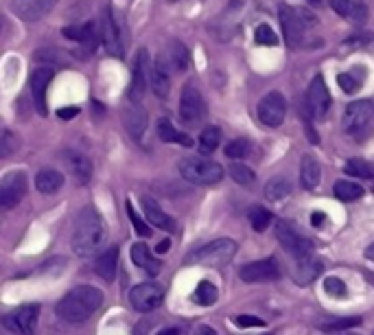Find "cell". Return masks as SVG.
<instances>
[{
	"instance_id": "47",
	"label": "cell",
	"mask_w": 374,
	"mask_h": 335,
	"mask_svg": "<svg viewBox=\"0 0 374 335\" xmlns=\"http://www.w3.org/2000/svg\"><path fill=\"white\" fill-rule=\"evenodd\" d=\"M79 114V108H75V105H73V108H62V110H57V116L60 118H75Z\"/></svg>"
},
{
	"instance_id": "4",
	"label": "cell",
	"mask_w": 374,
	"mask_h": 335,
	"mask_svg": "<svg viewBox=\"0 0 374 335\" xmlns=\"http://www.w3.org/2000/svg\"><path fill=\"white\" fill-rule=\"evenodd\" d=\"M180 173L186 182L193 184H217L223 180L221 165L204 160V158H184L180 163Z\"/></svg>"
},
{
	"instance_id": "38",
	"label": "cell",
	"mask_w": 374,
	"mask_h": 335,
	"mask_svg": "<svg viewBox=\"0 0 374 335\" xmlns=\"http://www.w3.org/2000/svg\"><path fill=\"white\" fill-rule=\"evenodd\" d=\"M230 175H233V180H235L237 184H241V186H245V189L254 186V182H256V173L249 169V167L241 165V163H237V165L230 167Z\"/></svg>"
},
{
	"instance_id": "18",
	"label": "cell",
	"mask_w": 374,
	"mask_h": 335,
	"mask_svg": "<svg viewBox=\"0 0 374 335\" xmlns=\"http://www.w3.org/2000/svg\"><path fill=\"white\" fill-rule=\"evenodd\" d=\"M50 79H53V70L42 66L38 70H33V75H31V97H33V105H35V110H38L42 116L48 114L46 110V90H48V86H50Z\"/></svg>"
},
{
	"instance_id": "32",
	"label": "cell",
	"mask_w": 374,
	"mask_h": 335,
	"mask_svg": "<svg viewBox=\"0 0 374 335\" xmlns=\"http://www.w3.org/2000/svg\"><path fill=\"white\" fill-rule=\"evenodd\" d=\"M333 193H335V198L337 200H342V202H354V200H359L363 198V186L359 182H350V180H337L335 186H333Z\"/></svg>"
},
{
	"instance_id": "46",
	"label": "cell",
	"mask_w": 374,
	"mask_h": 335,
	"mask_svg": "<svg viewBox=\"0 0 374 335\" xmlns=\"http://www.w3.org/2000/svg\"><path fill=\"white\" fill-rule=\"evenodd\" d=\"M237 324L241 329H249V327H265V322L261 318H256V315H239L237 318Z\"/></svg>"
},
{
	"instance_id": "52",
	"label": "cell",
	"mask_w": 374,
	"mask_h": 335,
	"mask_svg": "<svg viewBox=\"0 0 374 335\" xmlns=\"http://www.w3.org/2000/svg\"><path fill=\"white\" fill-rule=\"evenodd\" d=\"M177 333H180L177 329H162V331H160L158 335H177Z\"/></svg>"
},
{
	"instance_id": "3",
	"label": "cell",
	"mask_w": 374,
	"mask_h": 335,
	"mask_svg": "<svg viewBox=\"0 0 374 335\" xmlns=\"http://www.w3.org/2000/svg\"><path fill=\"white\" fill-rule=\"evenodd\" d=\"M237 254V243L233 239H217L206 243L204 248L195 250L186 263H200V266H210V268H221L226 263H230Z\"/></svg>"
},
{
	"instance_id": "11",
	"label": "cell",
	"mask_w": 374,
	"mask_h": 335,
	"mask_svg": "<svg viewBox=\"0 0 374 335\" xmlns=\"http://www.w3.org/2000/svg\"><path fill=\"white\" fill-rule=\"evenodd\" d=\"M206 116V103L202 93L195 86H186L180 97V118L186 123V125H195Z\"/></svg>"
},
{
	"instance_id": "29",
	"label": "cell",
	"mask_w": 374,
	"mask_h": 335,
	"mask_svg": "<svg viewBox=\"0 0 374 335\" xmlns=\"http://www.w3.org/2000/svg\"><path fill=\"white\" fill-rule=\"evenodd\" d=\"M64 186V175L57 169H42L35 175V189L44 196H53Z\"/></svg>"
},
{
	"instance_id": "22",
	"label": "cell",
	"mask_w": 374,
	"mask_h": 335,
	"mask_svg": "<svg viewBox=\"0 0 374 335\" xmlns=\"http://www.w3.org/2000/svg\"><path fill=\"white\" fill-rule=\"evenodd\" d=\"M322 270H324L322 261L311 254V257H305V259H298V266L293 270V278H296L298 285H309L319 274H322Z\"/></svg>"
},
{
	"instance_id": "16",
	"label": "cell",
	"mask_w": 374,
	"mask_h": 335,
	"mask_svg": "<svg viewBox=\"0 0 374 335\" xmlns=\"http://www.w3.org/2000/svg\"><path fill=\"white\" fill-rule=\"evenodd\" d=\"M149 70H151L149 53H147V48H140L136 55V62H134V77H132V86H130V99L136 103H140L142 95L147 90Z\"/></svg>"
},
{
	"instance_id": "36",
	"label": "cell",
	"mask_w": 374,
	"mask_h": 335,
	"mask_svg": "<svg viewBox=\"0 0 374 335\" xmlns=\"http://www.w3.org/2000/svg\"><path fill=\"white\" fill-rule=\"evenodd\" d=\"M217 287L210 283V280H202V283L198 285V289H195L193 294V301L195 303H200L202 307H210V305H215L217 303Z\"/></svg>"
},
{
	"instance_id": "14",
	"label": "cell",
	"mask_w": 374,
	"mask_h": 335,
	"mask_svg": "<svg viewBox=\"0 0 374 335\" xmlns=\"http://www.w3.org/2000/svg\"><path fill=\"white\" fill-rule=\"evenodd\" d=\"M101 42L105 50L114 57H123V40H120V29L114 18V11L108 7L101 15Z\"/></svg>"
},
{
	"instance_id": "1",
	"label": "cell",
	"mask_w": 374,
	"mask_h": 335,
	"mask_svg": "<svg viewBox=\"0 0 374 335\" xmlns=\"http://www.w3.org/2000/svg\"><path fill=\"white\" fill-rule=\"evenodd\" d=\"M105 237H108V228H105V221L97 213V208L95 206L81 208L75 219L73 239H70L73 252L79 257H90L103 248Z\"/></svg>"
},
{
	"instance_id": "34",
	"label": "cell",
	"mask_w": 374,
	"mask_h": 335,
	"mask_svg": "<svg viewBox=\"0 0 374 335\" xmlns=\"http://www.w3.org/2000/svg\"><path fill=\"white\" fill-rule=\"evenodd\" d=\"M221 143V130L215 128V125H208L202 134H200V140H198V145H200V151L204 156L212 153Z\"/></svg>"
},
{
	"instance_id": "7",
	"label": "cell",
	"mask_w": 374,
	"mask_h": 335,
	"mask_svg": "<svg viewBox=\"0 0 374 335\" xmlns=\"http://www.w3.org/2000/svg\"><path fill=\"white\" fill-rule=\"evenodd\" d=\"M282 270L276 257L270 259H261L254 263H245V266L239 270V276L245 283H267V280H276L280 278Z\"/></svg>"
},
{
	"instance_id": "2",
	"label": "cell",
	"mask_w": 374,
	"mask_h": 335,
	"mask_svg": "<svg viewBox=\"0 0 374 335\" xmlns=\"http://www.w3.org/2000/svg\"><path fill=\"white\" fill-rule=\"evenodd\" d=\"M103 305V292L92 285H77L57 303L60 320L68 324H81L90 320Z\"/></svg>"
},
{
	"instance_id": "51",
	"label": "cell",
	"mask_w": 374,
	"mask_h": 335,
	"mask_svg": "<svg viewBox=\"0 0 374 335\" xmlns=\"http://www.w3.org/2000/svg\"><path fill=\"white\" fill-rule=\"evenodd\" d=\"M366 259H368V261H374V243H370L368 248H366Z\"/></svg>"
},
{
	"instance_id": "25",
	"label": "cell",
	"mask_w": 374,
	"mask_h": 335,
	"mask_svg": "<svg viewBox=\"0 0 374 335\" xmlns=\"http://www.w3.org/2000/svg\"><path fill=\"white\" fill-rule=\"evenodd\" d=\"M132 261H134V266L149 272L151 276H155L160 272V268H162V263H160L158 259H153L151 250L145 243H134L132 245Z\"/></svg>"
},
{
	"instance_id": "21",
	"label": "cell",
	"mask_w": 374,
	"mask_h": 335,
	"mask_svg": "<svg viewBox=\"0 0 374 335\" xmlns=\"http://www.w3.org/2000/svg\"><path fill=\"white\" fill-rule=\"evenodd\" d=\"M62 35L73 42H79L81 46H90L95 48L97 42L101 40L99 35V29L95 22H85V25H73V27H64L62 29Z\"/></svg>"
},
{
	"instance_id": "50",
	"label": "cell",
	"mask_w": 374,
	"mask_h": 335,
	"mask_svg": "<svg viewBox=\"0 0 374 335\" xmlns=\"http://www.w3.org/2000/svg\"><path fill=\"white\" fill-rule=\"evenodd\" d=\"M171 248V239H165V241H160L158 243V248H155V252H160V254H165L167 250Z\"/></svg>"
},
{
	"instance_id": "42",
	"label": "cell",
	"mask_w": 374,
	"mask_h": 335,
	"mask_svg": "<svg viewBox=\"0 0 374 335\" xmlns=\"http://www.w3.org/2000/svg\"><path fill=\"white\" fill-rule=\"evenodd\" d=\"M324 292L333 298H344L348 296V287L342 278H337V276H326L324 280Z\"/></svg>"
},
{
	"instance_id": "45",
	"label": "cell",
	"mask_w": 374,
	"mask_h": 335,
	"mask_svg": "<svg viewBox=\"0 0 374 335\" xmlns=\"http://www.w3.org/2000/svg\"><path fill=\"white\" fill-rule=\"evenodd\" d=\"M337 83H340V88L346 93V95H352L354 90L359 88V81L357 77H352L348 73H342V75H337Z\"/></svg>"
},
{
	"instance_id": "37",
	"label": "cell",
	"mask_w": 374,
	"mask_h": 335,
	"mask_svg": "<svg viewBox=\"0 0 374 335\" xmlns=\"http://www.w3.org/2000/svg\"><path fill=\"white\" fill-rule=\"evenodd\" d=\"M247 217H249V224H252V228H254L256 233L267 231V226H270L272 219H274V215L267 208H263V206H252V208H249Z\"/></svg>"
},
{
	"instance_id": "17",
	"label": "cell",
	"mask_w": 374,
	"mask_h": 335,
	"mask_svg": "<svg viewBox=\"0 0 374 335\" xmlns=\"http://www.w3.org/2000/svg\"><path fill=\"white\" fill-rule=\"evenodd\" d=\"M57 5V0H11V11L25 22H38Z\"/></svg>"
},
{
	"instance_id": "48",
	"label": "cell",
	"mask_w": 374,
	"mask_h": 335,
	"mask_svg": "<svg viewBox=\"0 0 374 335\" xmlns=\"http://www.w3.org/2000/svg\"><path fill=\"white\" fill-rule=\"evenodd\" d=\"M311 224H313L315 228L324 226V224H326V215H324V213H319V210H315V213L311 215Z\"/></svg>"
},
{
	"instance_id": "10",
	"label": "cell",
	"mask_w": 374,
	"mask_h": 335,
	"mask_svg": "<svg viewBox=\"0 0 374 335\" xmlns=\"http://www.w3.org/2000/svg\"><path fill=\"white\" fill-rule=\"evenodd\" d=\"M258 118L263 125L267 128H278L282 125L284 121V114H287V101L280 93H270L265 95L258 103V110H256Z\"/></svg>"
},
{
	"instance_id": "27",
	"label": "cell",
	"mask_w": 374,
	"mask_h": 335,
	"mask_svg": "<svg viewBox=\"0 0 374 335\" xmlns=\"http://www.w3.org/2000/svg\"><path fill=\"white\" fill-rule=\"evenodd\" d=\"M123 118H125V128L130 130V134L134 138H140L142 132H145V128H147V114H145V110H142L136 101H132L127 105V110H125Z\"/></svg>"
},
{
	"instance_id": "23",
	"label": "cell",
	"mask_w": 374,
	"mask_h": 335,
	"mask_svg": "<svg viewBox=\"0 0 374 335\" xmlns=\"http://www.w3.org/2000/svg\"><path fill=\"white\" fill-rule=\"evenodd\" d=\"M116 270H118V248L112 245V248L101 252L99 259L95 261V272L99 278L105 280V283H112L116 278Z\"/></svg>"
},
{
	"instance_id": "41",
	"label": "cell",
	"mask_w": 374,
	"mask_h": 335,
	"mask_svg": "<svg viewBox=\"0 0 374 335\" xmlns=\"http://www.w3.org/2000/svg\"><path fill=\"white\" fill-rule=\"evenodd\" d=\"M125 208H127V215H130V219H132V224H134V231L140 235V237H149L151 235V228L147 226V221L142 219L138 213H136V208H134V204L127 200V204H125Z\"/></svg>"
},
{
	"instance_id": "5",
	"label": "cell",
	"mask_w": 374,
	"mask_h": 335,
	"mask_svg": "<svg viewBox=\"0 0 374 335\" xmlns=\"http://www.w3.org/2000/svg\"><path fill=\"white\" fill-rule=\"evenodd\" d=\"M40 318V305H22L3 315V327L15 335H35Z\"/></svg>"
},
{
	"instance_id": "39",
	"label": "cell",
	"mask_w": 374,
	"mask_h": 335,
	"mask_svg": "<svg viewBox=\"0 0 374 335\" xmlns=\"http://www.w3.org/2000/svg\"><path fill=\"white\" fill-rule=\"evenodd\" d=\"M18 147H20V138H18L11 130H5V128L0 130V160L15 153Z\"/></svg>"
},
{
	"instance_id": "24",
	"label": "cell",
	"mask_w": 374,
	"mask_h": 335,
	"mask_svg": "<svg viewBox=\"0 0 374 335\" xmlns=\"http://www.w3.org/2000/svg\"><path fill=\"white\" fill-rule=\"evenodd\" d=\"M142 210H145V217L149 219L151 226L160 228V231H175V221L165 213L162 208H160V204L153 200V198H142Z\"/></svg>"
},
{
	"instance_id": "33",
	"label": "cell",
	"mask_w": 374,
	"mask_h": 335,
	"mask_svg": "<svg viewBox=\"0 0 374 335\" xmlns=\"http://www.w3.org/2000/svg\"><path fill=\"white\" fill-rule=\"evenodd\" d=\"M289 193H291V182L287 178H280V175L274 180H270L265 186V198L272 200V202H280L282 198H287Z\"/></svg>"
},
{
	"instance_id": "49",
	"label": "cell",
	"mask_w": 374,
	"mask_h": 335,
	"mask_svg": "<svg viewBox=\"0 0 374 335\" xmlns=\"http://www.w3.org/2000/svg\"><path fill=\"white\" fill-rule=\"evenodd\" d=\"M193 335H217V331L210 329V327H206V324H200L198 329L193 331Z\"/></svg>"
},
{
	"instance_id": "43",
	"label": "cell",
	"mask_w": 374,
	"mask_h": 335,
	"mask_svg": "<svg viewBox=\"0 0 374 335\" xmlns=\"http://www.w3.org/2000/svg\"><path fill=\"white\" fill-rule=\"evenodd\" d=\"M256 42L261 46H276L278 38H276V33L270 25H258L256 27Z\"/></svg>"
},
{
	"instance_id": "15",
	"label": "cell",
	"mask_w": 374,
	"mask_h": 335,
	"mask_svg": "<svg viewBox=\"0 0 374 335\" xmlns=\"http://www.w3.org/2000/svg\"><path fill=\"white\" fill-rule=\"evenodd\" d=\"M280 25H282V33H284V42L291 48H298L302 38H305V20L300 18V13L293 7H280Z\"/></svg>"
},
{
	"instance_id": "6",
	"label": "cell",
	"mask_w": 374,
	"mask_h": 335,
	"mask_svg": "<svg viewBox=\"0 0 374 335\" xmlns=\"http://www.w3.org/2000/svg\"><path fill=\"white\" fill-rule=\"evenodd\" d=\"M276 237L280 245L296 259H305L313 254V241L296 231V226L289 221H278L276 224Z\"/></svg>"
},
{
	"instance_id": "26",
	"label": "cell",
	"mask_w": 374,
	"mask_h": 335,
	"mask_svg": "<svg viewBox=\"0 0 374 335\" xmlns=\"http://www.w3.org/2000/svg\"><path fill=\"white\" fill-rule=\"evenodd\" d=\"M331 7L335 13H340L342 18L352 20V22H363L368 15L366 5L357 3V0H331Z\"/></svg>"
},
{
	"instance_id": "31",
	"label": "cell",
	"mask_w": 374,
	"mask_h": 335,
	"mask_svg": "<svg viewBox=\"0 0 374 335\" xmlns=\"http://www.w3.org/2000/svg\"><path fill=\"white\" fill-rule=\"evenodd\" d=\"M158 136H160V140H165V143H177L182 147H193V138L180 130H175L169 118L158 121Z\"/></svg>"
},
{
	"instance_id": "20",
	"label": "cell",
	"mask_w": 374,
	"mask_h": 335,
	"mask_svg": "<svg viewBox=\"0 0 374 335\" xmlns=\"http://www.w3.org/2000/svg\"><path fill=\"white\" fill-rule=\"evenodd\" d=\"M62 158L66 160V167L73 173V178L79 182V184H88L92 178V163L90 158L81 151H75V149H68L62 153Z\"/></svg>"
},
{
	"instance_id": "40",
	"label": "cell",
	"mask_w": 374,
	"mask_h": 335,
	"mask_svg": "<svg viewBox=\"0 0 374 335\" xmlns=\"http://www.w3.org/2000/svg\"><path fill=\"white\" fill-rule=\"evenodd\" d=\"M249 151H252V143H249L247 138L230 140V143L226 145V156L233 158V160H241V158H245Z\"/></svg>"
},
{
	"instance_id": "9",
	"label": "cell",
	"mask_w": 374,
	"mask_h": 335,
	"mask_svg": "<svg viewBox=\"0 0 374 335\" xmlns=\"http://www.w3.org/2000/svg\"><path fill=\"white\" fill-rule=\"evenodd\" d=\"M165 301V287L158 283H140L130 292V303L136 311L149 313Z\"/></svg>"
},
{
	"instance_id": "19",
	"label": "cell",
	"mask_w": 374,
	"mask_h": 335,
	"mask_svg": "<svg viewBox=\"0 0 374 335\" xmlns=\"http://www.w3.org/2000/svg\"><path fill=\"white\" fill-rule=\"evenodd\" d=\"M158 62L162 64L169 73H182V70L188 68V48L182 42L173 40L167 44V48L162 53H160Z\"/></svg>"
},
{
	"instance_id": "8",
	"label": "cell",
	"mask_w": 374,
	"mask_h": 335,
	"mask_svg": "<svg viewBox=\"0 0 374 335\" xmlns=\"http://www.w3.org/2000/svg\"><path fill=\"white\" fill-rule=\"evenodd\" d=\"M27 196V175L22 171H11L0 180V210H9Z\"/></svg>"
},
{
	"instance_id": "28",
	"label": "cell",
	"mask_w": 374,
	"mask_h": 335,
	"mask_svg": "<svg viewBox=\"0 0 374 335\" xmlns=\"http://www.w3.org/2000/svg\"><path fill=\"white\" fill-rule=\"evenodd\" d=\"M149 86H151V90L155 93V97H160V99H167L169 97V90H171L169 70L162 64H160L158 60H155V64L149 70Z\"/></svg>"
},
{
	"instance_id": "53",
	"label": "cell",
	"mask_w": 374,
	"mask_h": 335,
	"mask_svg": "<svg viewBox=\"0 0 374 335\" xmlns=\"http://www.w3.org/2000/svg\"><path fill=\"white\" fill-rule=\"evenodd\" d=\"M309 3H313V5H317V3H319V0H309Z\"/></svg>"
},
{
	"instance_id": "13",
	"label": "cell",
	"mask_w": 374,
	"mask_h": 335,
	"mask_svg": "<svg viewBox=\"0 0 374 335\" xmlns=\"http://www.w3.org/2000/svg\"><path fill=\"white\" fill-rule=\"evenodd\" d=\"M372 114H374V108H372L370 101H366V99L352 101L346 108V114H344V121H342L344 132L346 134H359L361 130H366Z\"/></svg>"
},
{
	"instance_id": "35",
	"label": "cell",
	"mask_w": 374,
	"mask_h": 335,
	"mask_svg": "<svg viewBox=\"0 0 374 335\" xmlns=\"http://www.w3.org/2000/svg\"><path fill=\"white\" fill-rule=\"evenodd\" d=\"M346 173L359 180H374V165H370L363 158H350L346 163Z\"/></svg>"
},
{
	"instance_id": "54",
	"label": "cell",
	"mask_w": 374,
	"mask_h": 335,
	"mask_svg": "<svg viewBox=\"0 0 374 335\" xmlns=\"http://www.w3.org/2000/svg\"><path fill=\"white\" fill-rule=\"evenodd\" d=\"M346 335H354V333H346Z\"/></svg>"
},
{
	"instance_id": "12",
	"label": "cell",
	"mask_w": 374,
	"mask_h": 335,
	"mask_svg": "<svg viewBox=\"0 0 374 335\" xmlns=\"http://www.w3.org/2000/svg\"><path fill=\"white\" fill-rule=\"evenodd\" d=\"M328 108H331V95H328L326 81L322 79V75H317L313 77L307 90V112L313 118H324Z\"/></svg>"
},
{
	"instance_id": "55",
	"label": "cell",
	"mask_w": 374,
	"mask_h": 335,
	"mask_svg": "<svg viewBox=\"0 0 374 335\" xmlns=\"http://www.w3.org/2000/svg\"><path fill=\"white\" fill-rule=\"evenodd\" d=\"M169 3H175V0H169Z\"/></svg>"
},
{
	"instance_id": "30",
	"label": "cell",
	"mask_w": 374,
	"mask_h": 335,
	"mask_svg": "<svg viewBox=\"0 0 374 335\" xmlns=\"http://www.w3.org/2000/svg\"><path fill=\"white\" fill-rule=\"evenodd\" d=\"M319 175H322V171H319V165L315 160V156L307 153L302 156V163H300V184L305 189H315L319 184Z\"/></svg>"
},
{
	"instance_id": "44",
	"label": "cell",
	"mask_w": 374,
	"mask_h": 335,
	"mask_svg": "<svg viewBox=\"0 0 374 335\" xmlns=\"http://www.w3.org/2000/svg\"><path fill=\"white\" fill-rule=\"evenodd\" d=\"M361 324V318H342V320H333V322H326V324H319L322 331H344V329H350V327H359Z\"/></svg>"
}]
</instances>
